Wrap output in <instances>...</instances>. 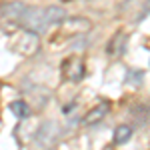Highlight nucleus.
I'll list each match as a JSON object with an SVG mask.
<instances>
[{
  "label": "nucleus",
  "instance_id": "nucleus-1",
  "mask_svg": "<svg viewBox=\"0 0 150 150\" xmlns=\"http://www.w3.org/2000/svg\"><path fill=\"white\" fill-rule=\"evenodd\" d=\"M20 24L24 26V30H30L34 34H44L48 28V20L44 8H34V6H28L24 16L20 18Z\"/></svg>",
  "mask_w": 150,
  "mask_h": 150
},
{
  "label": "nucleus",
  "instance_id": "nucleus-8",
  "mask_svg": "<svg viewBox=\"0 0 150 150\" xmlns=\"http://www.w3.org/2000/svg\"><path fill=\"white\" fill-rule=\"evenodd\" d=\"M44 14H46L48 26H50V24L58 26V24H62L66 20V10H64L62 6H48V8H44Z\"/></svg>",
  "mask_w": 150,
  "mask_h": 150
},
{
  "label": "nucleus",
  "instance_id": "nucleus-2",
  "mask_svg": "<svg viewBox=\"0 0 150 150\" xmlns=\"http://www.w3.org/2000/svg\"><path fill=\"white\" fill-rule=\"evenodd\" d=\"M34 138L42 148H52L58 142V138H60V126H58L54 120H46V122H42L38 126Z\"/></svg>",
  "mask_w": 150,
  "mask_h": 150
},
{
  "label": "nucleus",
  "instance_id": "nucleus-5",
  "mask_svg": "<svg viewBox=\"0 0 150 150\" xmlns=\"http://www.w3.org/2000/svg\"><path fill=\"white\" fill-rule=\"evenodd\" d=\"M62 24H64V26H62L64 32H68L70 36H82L92 28V22H90L88 18H80V16H76V18H66Z\"/></svg>",
  "mask_w": 150,
  "mask_h": 150
},
{
  "label": "nucleus",
  "instance_id": "nucleus-6",
  "mask_svg": "<svg viewBox=\"0 0 150 150\" xmlns=\"http://www.w3.org/2000/svg\"><path fill=\"white\" fill-rule=\"evenodd\" d=\"M26 8H28V6L24 4L22 0H12V2H8V4L2 6V12H4V18H6V20L20 22V18L24 16Z\"/></svg>",
  "mask_w": 150,
  "mask_h": 150
},
{
  "label": "nucleus",
  "instance_id": "nucleus-11",
  "mask_svg": "<svg viewBox=\"0 0 150 150\" xmlns=\"http://www.w3.org/2000/svg\"><path fill=\"white\" fill-rule=\"evenodd\" d=\"M10 110H12V114H16L18 118H26V116L30 114V106L24 100H14L10 104Z\"/></svg>",
  "mask_w": 150,
  "mask_h": 150
},
{
  "label": "nucleus",
  "instance_id": "nucleus-7",
  "mask_svg": "<svg viewBox=\"0 0 150 150\" xmlns=\"http://www.w3.org/2000/svg\"><path fill=\"white\" fill-rule=\"evenodd\" d=\"M108 112H110L108 102H100V104H96V106H92L86 114L82 116V122H84V124H96V122H102V118L108 114Z\"/></svg>",
  "mask_w": 150,
  "mask_h": 150
},
{
  "label": "nucleus",
  "instance_id": "nucleus-3",
  "mask_svg": "<svg viewBox=\"0 0 150 150\" xmlns=\"http://www.w3.org/2000/svg\"><path fill=\"white\" fill-rule=\"evenodd\" d=\"M38 46H40L38 34L30 32V30L20 32V34L14 38V44H12V48H14L18 54H22V56H34L36 52H38Z\"/></svg>",
  "mask_w": 150,
  "mask_h": 150
},
{
  "label": "nucleus",
  "instance_id": "nucleus-4",
  "mask_svg": "<svg viewBox=\"0 0 150 150\" xmlns=\"http://www.w3.org/2000/svg\"><path fill=\"white\" fill-rule=\"evenodd\" d=\"M62 74L72 82H78L84 78L86 74V66H84V60L80 56H70L62 62Z\"/></svg>",
  "mask_w": 150,
  "mask_h": 150
},
{
  "label": "nucleus",
  "instance_id": "nucleus-12",
  "mask_svg": "<svg viewBox=\"0 0 150 150\" xmlns=\"http://www.w3.org/2000/svg\"><path fill=\"white\" fill-rule=\"evenodd\" d=\"M2 16H4V12H2V4H0V18H2Z\"/></svg>",
  "mask_w": 150,
  "mask_h": 150
},
{
  "label": "nucleus",
  "instance_id": "nucleus-9",
  "mask_svg": "<svg viewBox=\"0 0 150 150\" xmlns=\"http://www.w3.org/2000/svg\"><path fill=\"white\" fill-rule=\"evenodd\" d=\"M124 48H126V34H116L112 40H110V44H108V54L110 56H118V54H122L124 52Z\"/></svg>",
  "mask_w": 150,
  "mask_h": 150
},
{
  "label": "nucleus",
  "instance_id": "nucleus-10",
  "mask_svg": "<svg viewBox=\"0 0 150 150\" xmlns=\"http://www.w3.org/2000/svg\"><path fill=\"white\" fill-rule=\"evenodd\" d=\"M132 138V126L130 124H120L114 130V142L116 144H126Z\"/></svg>",
  "mask_w": 150,
  "mask_h": 150
}]
</instances>
